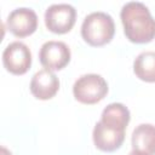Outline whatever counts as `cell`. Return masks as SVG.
I'll return each instance as SVG.
<instances>
[{
	"mask_svg": "<svg viewBox=\"0 0 155 155\" xmlns=\"http://www.w3.org/2000/svg\"><path fill=\"white\" fill-rule=\"evenodd\" d=\"M45 25L56 34H65L71 30L76 21V10L70 4H52L45 11Z\"/></svg>",
	"mask_w": 155,
	"mask_h": 155,
	"instance_id": "277c9868",
	"label": "cell"
},
{
	"mask_svg": "<svg viewBox=\"0 0 155 155\" xmlns=\"http://www.w3.org/2000/svg\"><path fill=\"white\" fill-rule=\"evenodd\" d=\"M132 149L149 155H155V126L151 124L138 125L131 137Z\"/></svg>",
	"mask_w": 155,
	"mask_h": 155,
	"instance_id": "30bf717a",
	"label": "cell"
},
{
	"mask_svg": "<svg viewBox=\"0 0 155 155\" xmlns=\"http://www.w3.org/2000/svg\"><path fill=\"white\" fill-rule=\"evenodd\" d=\"M120 18L124 33L130 41L147 44L155 39V18L143 2H126L120 11Z\"/></svg>",
	"mask_w": 155,
	"mask_h": 155,
	"instance_id": "6da1fadb",
	"label": "cell"
},
{
	"mask_svg": "<svg viewBox=\"0 0 155 155\" xmlns=\"http://www.w3.org/2000/svg\"><path fill=\"white\" fill-rule=\"evenodd\" d=\"M2 63L10 73L22 75L27 73L31 65V52L24 42L12 41L2 52Z\"/></svg>",
	"mask_w": 155,
	"mask_h": 155,
	"instance_id": "5b68a950",
	"label": "cell"
},
{
	"mask_svg": "<svg viewBox=\"0 0 155 155\" xmlns=\"http://www.w3.org/2000/svg\"><path fill=\"white\" fill-rule=\"evenodd\" d=\"M108 84L99 74L81 75L73 86V94L76 101L84 104H96L108 93Z\"/></svg>",
	"mask_w": 155,
	"mask_h": 155,
	"instance_id": "3957f363",
	"label": "cell"
},
{
	"mask_svg": "<svg viewBox=\"0 0 155 155\" xmlns=\"http://www.w3.org/2000/svg\"><path fill=\"white\" fill-rule=\"evenodd\" d=\"M115 34L113 17L103 11L88 13L81 24V36L91 46H103L111 41Z\"/></svg>",
	"mask_w": 155,
	"mask_h": 155,
	"instance_id": "7a4b0ae2",
	"label": "cell"
},
{
	"mask_svg": "<svg viewBox=\"0 0 155 155\" xmlns=\"http://www.w3.org/2000/svg\"><path fill=\"white\" fill-rule=\"evenodd\" d=\"M30 92L38 99H51L59 90V79L48 69L36 71L30 80Z\"/></svg>",
	"mask_w": 155,
	"mask_h": 155,
	"instance_id": "ba28073f",
	"label": "cell"
},
{
	"mask_svg": "<svg viewBox=\"0 0 155 155\" xmlns=\"http://www.w3.org/2000/svg\"><path fill=\"white\" fill-rule=\"evenodd\" d=\"M92 138L97 149L102 151H114L122 145L125 140V131L109 127L99 120L94 125Z\"/></svg>",
	"mask_w": 155,
	"mask_h": 155,
	"instance_id": "9c48e42d",
	"label": "cell"
},
{
	"mask_svg": "<svg viewBox=\"0 0 155 155\" xmlns=\"http://www.w3.org/2000/svg\"><path fill=\"white\" fill-rule=\"evenodd\" d=\"M1 155H12L10 150H7L5 147H1Z\"/></svg>",
	"mask_w": 155,
	"mask_h": 155,
	"instance_id": "5bb4252c",
	"label": "cell"
},
{
	"mask_svg": "<svg viewBox=\"0 0 155 155\" xmlns=\"http://www.w3.org/2000/svg\"><path fill=\"white\" fill-rule=\"evenodd\" d=\"M136 76L147 82H155V51L140 52L133 61Z\"/></svg>",
	"mask_w": 155,
	"mask_h": 155,
	"instance_id": "7c38bea8",
	"label": "cell"
},
{
	"mask_svg": "<svg viewBox=\"0 0 155 155\" xmlns=\"http://www.w3.org/2000/svg\"><path fill=\"white\" fill-rule=\"evenodd\" d=\"M6 27L15 36H29L38 28V16L29 7H17L8 13Z\"/></svg>",
	"mask_w": 155,
	"mask_h": 155,
	"instance_id": "52a82bcc",
	"label": "cell"
},
{
	"mask_svg": "<svg viewBox=\"0 0 155 155\" xmlns=\"http://www.w3.org/2000/svg\"><path fill=\"white\" fill-rule=\"evenodd\" d=\"M128 155H149V154H145V153H142L138 150H132L131 153H128Z\"/></svg>",
	"mask_w": 155,
	"mask_h": 155,
	"instance_id": "4fadbf2b",
	"label": "cell"
},
{
	"mask_svg": "<svg viewBox=\"0 0 155 155\" xmlns=\"http://www.w3.org/2000/svg\"><path fill=\"white\" fill-rule=\"evenodd\" d=\"M70 48L63 41L50 40L42 44L39 51L40 63L48 70H61L70 61Z\"/></svg>",
	"mask_w": 155,
	"mask_h": 155,
	"instance_id": "8992f818",
	"label": "cell"
},
{
	"mask_svg": "<svg viewBox=\"0 0 155 155\" xmlns=\"http://www.w3.org/2000/svg\"><path fill=\"white\" fill-rule=\"evenodd\" d=\"M131 119L128 108L122 103H110L108 104L101 115V121L113 128L125 131Z\"/></svg>",
	"mask_w": 155,
	"mask_h": 155,
	"instance_id": "8fae6325",
	"label": "cell"
}]
</instances>
